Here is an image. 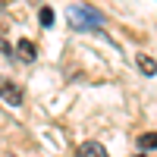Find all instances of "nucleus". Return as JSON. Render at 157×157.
Listing matches in <instances>:
<instances>
[{"instance_id":"obj_1","label":"nucleus","mask_w":157,"mask_h":157,"mask_svg":"<svg viewBox=\"0 0 157 157\" xmlns=\"http://www.w3.org/2000/svg\"><path fill=\"white\" fill-rule=\"evenodd\" d=\"M69 22L75 25L78 32H88V29H101L104 16H101V10H91L85 3H75V6H69Z\"/></svg>"},{"instance_id":"obj_2","label":"nucleus","mask_w":157,"mask_h":157,"mask_svg":"<svg viewBox=\"0 0 157 157\" xmlns=\"http://www.w3.org/2000/svg\"><path fill=\"white\" fill-rule=\"evenodd\" d=\"M0 98L6 104H13V107H19L22 104V88L13 82V78H0Z\"/></svg>"},{"instance_id":"obj_3","label":"nucleus","mask_w":157,"mask_h":157,"mask_svg":"<svg viewBox=\"0 0 157 157\" xmlns=\"http://www.w3.org/2000/svg\"><path fill=\"white\" fill-rule=\"evenodd\" d=\"M75 157H107V148L101 141H85V145H78Z\"/></svg>"},{"instance_id":"obj_4","label":"nucleus","mask_w":157,"mask_h":157,"mask_svg":"<svg viewBox=\"0 0 157 157\" xmlns=\"http://www.w3.org/2000/svg\"><path fill=\"white\" fill-rule=\"evenodd\" d=\"M16 57L25 60V63H35V60H38V47H35L32 41H25V38H22V41L16 44Z\"/></svg>"},{"instance_id":"obj_5","label":"nucleus","mask_w":157,"mask_h":157,"mask_svg":"<svg viewBox=\"0 0 157 157\" xmlns=\"http://www.w3.org/2000/svg\"><path fill=\"white\" fill-rule=\"evenodd\" d=\"M135 63H138V69L145 72V75H154V72H157V63H154L148 54H138V57H135Z\"/></svg>"},{"instance_id":"obj_6","label":"nucleus","mask_w":157,"mask_h":157,"mask_svg":"<svg viewBox=\"0 0 157 157\" xmlns=\"http://www.w3.org/2000/svg\"><path fill=\"white\" fill-rule=\"evenodd\" d=\"M138 148L141 151H151V148H157V132H145L138 138Z\"/></svg>"},{"instance_id":"obj_7","label":"nucleus","mask_w":157,"mask_h":157,"mask_svg":"<svg viewBox=\"0 0 157 157\" xmlns=\"http://www.w3.org/2000/svg\"><path fill=\"white\" fill-rule=\"evenodd\" d=\"M41 25H54V10H41Z\"/></svg>"},{"instance_id":"obj_8","label":"nucleus","mask_w":157,"mask_h":157,"mask_svg":"<svg viewBox=\"0 0 157 157\" xmlns=\"http://www.w3.org/2000/svg\"><path fill=\"white\" fill-rule=\"evenodd\" d=\"M135 157H145V154H135Z\"/></svg>"}]
</instances>
